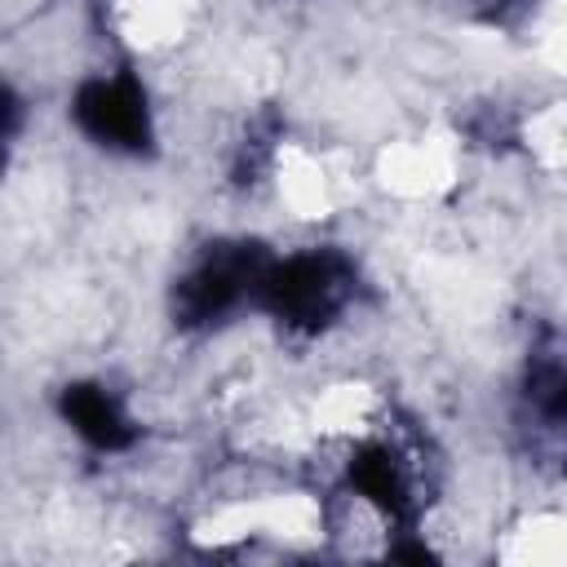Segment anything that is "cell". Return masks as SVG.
Instances as JSON below:
<instances>
[{
	"label": "cell",
	"mask_w": 567,
	"mask_h": 567,
	"mask_svg": "<svg viewBox=\"0 0 567 567\" xmlns=\"http://www.w3.org/2000/svg\"><path fill=\"white\" fill-rule=\"evenodd\" d=\"M354 301V266L332 248L266 257L252 306L288 332H323Z\"/></svg>",
	"instance_id": "6da1fadb"
},
{
	"label": "cell",
	"mask_w": 567,
	"mask_h": 567,
	"mask_svg": "<svg viewBox=\"0 0 567 567\" xmlns=\"http://www.w3.org/2000/svg\"><path fill=\"white\" fill-rule=\"evenodd\" d=\"M266 252L257 244H213L173 284V315L182 328H213L239 306H252Z\"/></svg>",
	"instance_id": "7a4b0ae2"
},
{
	"label": "cell",
	"mask_w": 567,
	"mask_h": 567,
	"mask_svg": "<svg viewBox=\"0 0 567 567\" xmlns=\"http://www.w3.org/2000/svg\"><path fill=\"white\" fill-rule=\"evenodd\" d=\"M75 128L111 155H146L155 142V111L133 71L89 75L71 97Z\"/></svg>",
	"instance_id": "3957f363"
},
{
	"label": "cell",
	"mask_w": 567,
	"mask_h": 567,
	"mask_svg": "<svg viewBox=\"0 0 567 567\" xmlns=\"http://www.w3.org/2000/svg\"><path fill=\"white\" fill-rule=\"evenodd\" d=\"M62 416L84 443H93L102 452H120L137 439V425L111 385H66Z\"/></svg>",
	"instance_id": "277c9868"
},
{
	"label": "cell",
	"mask_w": 567,
	"mask_h": 567,
	"mask_svg": "<svg viewBox=\"0 0 567 567\" xmlns=\"http://www.w3.org/2000/svg\"><path fill=\"white\" fill-rule=\"evenodd\" d=\"M18 120H22V102L13 97L9 84H0V173H4V155H9V142L18 133Z\"/></svg>",
	"instance_id": "5b68a950"
}]
</instances>
